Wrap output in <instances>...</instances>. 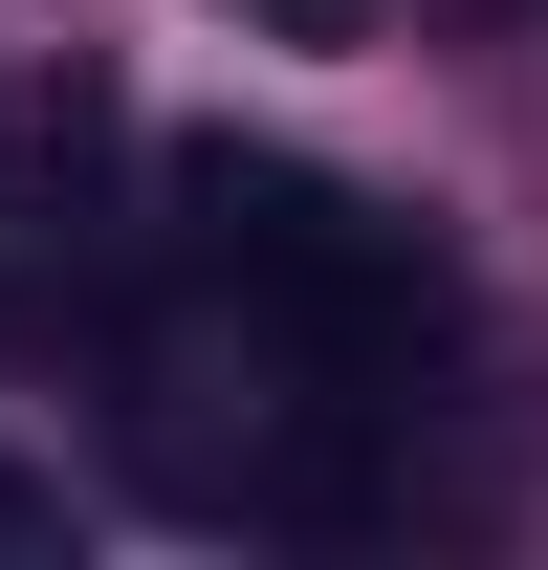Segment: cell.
<instances>
[{
    "label": "cell",
    "instance_id": "obj_1",
    "mask_svg": "<svg viewBox=\"0 0 548 570\" xmlns=\"http://www.w3.org/2000/svg\"><path fill=\"white\" fill-rule=\"evenodd\" d=\"M176 219H198V264L242 285V330H264L285 373L373 395V373L439 352V264H417V219H373L351 176H307V154L198 132V154H176Z\"/></svg>",
    "mask_w": 548,
    "mask_h": 570
},
{
    "label": "cell",
    "instance_id": "obj_2",
    "mask_svg": "<svg viewBox=\"0 0 548 570\" xmlns=\"http://www.w3.org/2000/svg\"><path fill=\"white\" fill-rule=\"evenodd\" d=\"M110 154H133V110H110L88 67L0 88V219H22V242H88V219H110Z\"/></svg>",
    "mask_w": 548,
    "mask_h": 570
},
{
    "label": "cell",
    "instance_id": "obj_3",
    "mask_svg": "<svg viewBox=\"0 0 548 570\" xmlns=\"http://www.w3.org/2000/svg\"><path fill=\"white\" fill-rule=\"evenodd\" d=\"M0 570H67V483L45 461H0Z\"/></svg>",
    "mask_w": 548,
    "mask_h": 570
},
{
    "label": "cell",
    "instance_id": "obj_4",
    "mask_svg": "<svg viewBox=\"0 0 548 570\" xmlns=\"http://www.w3.org/2000/svg\"><path fill=\"white\" fill-rule=\"evenodd\" d=\"M219 22H242V45H351L373 0H219Z\"/></svg>",
    "mask_w": 548,
    "mask_h": 570
}]
</instances>
